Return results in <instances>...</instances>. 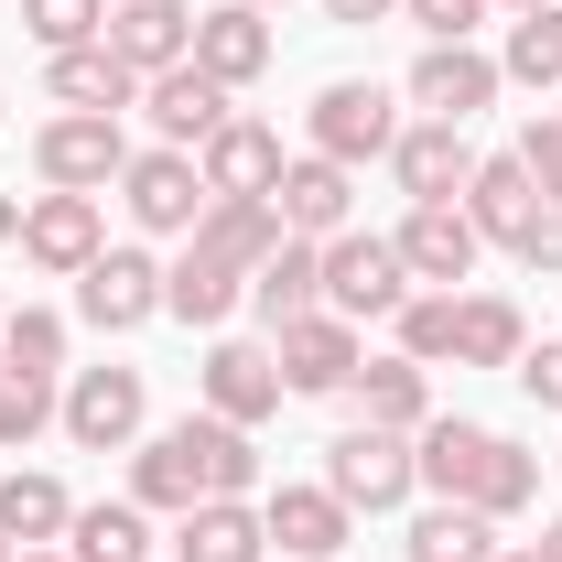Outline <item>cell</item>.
<instances>
[{
  "label": "cell",
  "mask_w": 562,
  "mask_h": 562,
  "mask_svg": "<svg viewBox=\"0 0 562 562\" xmlns=\"http://www.w3.org/2000/svg\"><path fill=\"white\" fill-rule=\"evenodd\" d=\"M412 562H497V519H476V508L443 497V508L412 530Z\"/></svg>",
  "instance_id": "obj_34"
},
{
  "label": "cell",
  "mask_w": 562,
  "mask_h": 562,
  "mask_svg": "<svg viewBox=\"0 0 562 562\" xmlns=\"http://www.w3.org/2000/svg\"><path fill=\"white\" fill-rule=\"evenodd\" d=\"M44 87H55L66 109H98V120H120V109L140 98V76L120 66L109 44H76V55H55V66H44Z\"/></svg>",
  "instance_id": "obj_26"
},
{
  "label": "cell",
  "mask_w": 562,
  "mask_h": 562,
  "mask_svg": "<svg viewBox=\"0 0 562 562\" xmlns=\"http://www.w3.org/2000/svg\"><path fill=\"white\" fill-rule=\"evenodd\" d=\"M541 562H562V519H552V530H541Z\"/></svg>",
  "instance_id": "obj_45"
},
{
  "label": "cell",
  "mask_w": 562,
  "mask_h": 562,
  "mask_svg": "<svg viewBox=\"0 0 562 562\" xmlns=\"http://www.w3.org/2000/svg\"><path fill=\"white\" fill-rule=\"evenodd\" d=\"M325 303H336L347 325L401 314V303H412V260H401V238H357V227H336V238H325Z\"/></svg>",
  "instance_id": "obj_1"
},
{
  "label": "cell",
  "mask_w": 562,
  "mask_h": 562,
  "mask_svg": "<svg viewBox=\"0 0 562 562\" xmlns=\"http://www.w3.org/2000/svg\"><path fill=\"white\" fill-rule=\"evenodd\" d=\"M184 443H195V476H206V497H249L260 487V454H249V432L238 422H184Z\"/></svg>",
  "instance_id": "obj_31"
},
{
  "label": "cell",
  "mask_w": 562,
  "mask_h": 562,
  "mask_svg": "<svg viewBox=\"0 0 562 562\" xmlns=\"http://www.w3.org/2000/svg\"><path fill=\"white\" fill-rule=\"evenodd\" d=\"M195 66H206L216 87H227V98H238V87H249V76L271 66V22H260V11H249V0H216V11H195Z\"/></svg>",
  "instance_id": "obj_15"
},
{
  "label": "cell",
  "mask_w": 562,
  "mask_h": 562,
  "mask_svg": "<svg viewBox=\"0 0 562 562\" xmlns=\"http://www.w3.org/2000/svg\"><path fill=\"white\" fill-rule=\"evenodd\" d=\"M44 422H55V390H44V379H22V368H0V454H11V443H33Z\"/></svg>",
  "instance_id": "obj_39"
},
{
  "label": "cell",
  "mask_w": 562,
  "mask_h": 562,
  "mask_svg": "<svg viewBox=\"0 0 562 562\" xmlns=\"http://www.w3.org/2000/svg\"><path fill=\"white\" fill-rule=\"evenodd\" d=\"M508 11H541V0H508Z\"/></svg>",
  "instance_id": "obj_48"
},
{
  "label": "cell",
  "mask_w": 562,
  "mask_h": 562,
  "mask_svg": "<svg viewBox=\"0 0 562 562\" xmlns=\"http://www.w3.org/2000/svg\"><path fill=\"white\" fill-rule=\"evenodd\" d=\"M76 497L55 476H0V541H22V552H44V541H66Z\"/></svg>",
  "instance_id": "obj_29"
},
{
  "label": "cell",
  "mask_w": 562,
  "mask_h": 562,
  "mask_svg": "<svg viewBox=\"0 0 562 562\" xmlns=\"http://www.w3.org/2000/svg\"><path fill=\"white\" fill-rule=\"evenodd\" d=\"M238 292H249V271H227L216 249L184 238V260L162 271V314H184V325H227V314H238Z\"/></svg>",
  "instance_id": "obj_25"
},
{
  "label": "cell",
  "mask_w": 562,
  "mask_h": 562,
  "mask_svg": "<svg viewBox=\"0 0 562 562\" xmlns=\"http://www.w3.org/2000/svg\"><path fill=\"white\" fill-rule=\"evenodd\" d=\"M497 562H541V541H530V552H497Z\"/></svg>",
  "instance_id": "obj_46"
},
{
  "label": "cell",
  "mask_w": 562,
  "mask_h": 562,
  "mask_svg": "<svg viewBox=\"0 0 562 562\" xmlns=\"http://www.w3.org/2000/svg\"><path fill=\"white\" fill-rule=\"evenodd\" d=\"M476 249H487V238H476L465 206H412V216H401V260H412V281H465Z\"/></svg>",
  "instance_id": "obj_22"
},
{
  "label": "cell",
  "mask_w": 562,
  "mask_h": 562,
  "mask_svg": "<svg viewBox=\"0 0 562 562\" xmlns=\"http://www.w3.org/2000/svg\"><path fill=\"white\" fill-rule=\"evenodd\" d=\"M0 238H22V206H11V195H0Z\"/></svg>",
  "instance_id": "obj_44"
},
{
  "label": "cell",
  "mask_w": 562,
  "mask_h": 562,
  "mask_svg": "<svg viewBox=\"0 0 562 562\" xmlns=\"http://www.w3.org/2000/svg\"><path fill=\"white\" fill-rule=\"evenodd\" d=\"M98 44L131 76H162V66L195 55V11H184V0H109V33H98Z\"/></svg>",
  "instance_id": "obj_9"
},
{
  "label": "cell",
  "mask_w": 562,
  "mask_h": 562,
  "mask_svg": "<svg viewBox=\"0 0 562 562\" xmlns=\"http://www.w3.org/2000/svg\"><path fill=\"white\" fill-rule=\"evenodd\" d=\"M271 206H281V227L292 238H336L347 227V162H325V151H303V162H281V184H271Z\"/></svg>",
  "instance_id": "obj_19"
},
{
  "label": "cell",
  "mask_w": 562,
  "mask_h": 562,
  "mask_svg": "<svg viewBox=\"0 0 562 562\" xmlns=\"http://www.w3.org/2000/svg\"><path fill=\"white\" fill-rule=\"evenodd\" d=\"M390 325H401V357H412V368H443V357H454V292H412Z\"/></svg>",
  "instance_id": "obj_37"
},
{
  "label": "cell",
  "mask_w": 562,
  "mask_h": 562,
  "mask_svg": "<svg viewBox=\"0 0 562 562\" xmlns=\"http://www.w3.org/2000/svg\"><path fill=\"white\" fill-rule=\"evenodd\" d=\"M76 562H140L151 552V530H140V497H109V508H76L66 519Z\"/></svg>",
  "instance_id": "obj_33"
},
{
  "label": "cell",
  "mask_w": 562,
  "mask_h": 562,
  "mask_svg": "<svg viewBox=\"0 0 562 562\" xmlns=\"http://www.w3.org/2000/svg\"><path fill=\"white\" fill-rule=\"evenodd\" d=\"M379 11H401V0H325V22H379Z\"/></svg>",
  "instance_id": "obj_43"
},
{
  "label": "cell",
  "mask_w": 562,
  "mask_h": 562,
  "mask_svg": "<svg viewBox=\"0 0 562 562\" xmlns=\"http://www.w3.org/2000/svg\"><path fill=\"white\" fill-rule=\"evenodd\" d=\"M347 519H357V508L336 487H281L271 508H260V530H271L292 562H336V552H347Z\"/></svg>",
  "instance_id": "obj_17"
},
{
  "label": "cell",
  "mask_w": 562,
  "mask_h": 562,
  "mask_svg": "<svg viewBox=\"0 0 562 562\" xmlns=\"http://www.w3.org/2000/svg\"><path fill=\"white\" fill-rule=\"evenodd\" d=\"M109 238H98V195H44V206H22V260L33 271H87Z\"/></svg>",
  "instance_id": "obj_16"
},
{
  "label": "cell",
  "mask_w": 562,
  "mask_h": 562,
  "mask_svg": "<svg viewBox=\"0 0 562 562\" xmlns=\"http://www.w3.org/2000/svg\"><path fill=\"white\" fill-rule=\"evenodd\" d=\"M22 22H33V44H44V55H76V44H98V33H109V0H22Z\"/></svg>",
  "instance_id": "obj_38"
},
{
  "label": "cell",
  "mask_w": 562,
  "mask_h": 562,
  "mask_svg": "<svg viewBox=\"0 0 562 562\" xmlns=\"http://www.w3.org/2000/svg\"><path fill=\"white\" fill-rule=\"evenodd\" d=\"M519 347H530L519 303H497V292H465L454 303V368H519Z\"/></svg>",
  "instance_id": "obj_28"
},
{
  "label": "cell",
  "mask_w": 562,
  "mask_h": 562,
  "mask_svg": "<svg viewBox=\"0 0 562 562\" xmlns=\"http://www.w3.org/2000/svg\"><path fill=\"white\" fill-rule=\"evenodd\" d=\"M260 552H271V530H260L249 497H195L184 530H173V562H260Z\"/></svg>",
  "instance_id": "obj_20"
},
{
  "label": "cell",
  "mask_w": 562,
  "mask_h": 562,
  "mask_svg": "<svg viewBox=\"0 0 562 562\" xmlns=\"http://www.w3.org/2000/svg\"><path fill=\"white\" fill-rule=\"evenodd\" d=\"M140 109H151V131L173 140V151H184V140L206 151V140L227 131V120H238V109H227V87H216V76L195 66V55H184V66H162V76H140Z\"/></svg>",
  "instance_id": "obj_7"
},
{
  "label": "cell",
  "mask_w": 562,
  "mask_h": 562,
  "mask_svg": "<svg viewBox=\"0 0 562 562\" xmlns=\"http://www.w3.org/2000/svg\"><path fill=\"white\" fill-rule=\"evenodd\" d=\"M401 11H412V22L432 33V44H465V33L487 22V0H401Z\"/></svg>",
  "instance_id": "obj_40"
},
{
  "label": "cell",
  "mask_w": 562,
  "mask_h": 562,
  "mask_svg": "<svg viewBox=\"0 0 562 562\" xmlns=\"http://www.w3.org/2000/svg\"><path fill=\"white\" fill-rule=\"evenodd\" d=\"M281 238H292V227H281L271 195H206V216H195V249H216L227 271H260Z\"/></svg>",
  "instance_id": "obj_18"
},
{
  "label": "cell",
  "mask_w": 562,
  "mask_h": 562,
  "mask_svg": "<svg viewBox=\"0 0 562 562\" xmlns=\"http://www.w3.org/2000/svg\"><path fill=\"white\" fill-rule=\"evenodd\" d=\"M314 151L325 162H379L390 140H401V120H390V87H368V76H336L325 98H314Z\"/></svg>",
  "instance_id": "obj_6"
},
{
  "label": "cell",
  "mask_w": 562,
  "mask_h": 562,
  "mask_svg": "<svg viewBox=\"0 0 562 562\" xmlns=\"http://www.w3.org/2000/svg\"><path fill=\"white\" fill-rule=\"evenodd\" d=\"M66 432L87 443V454H120L140 432V368H76L66 390Z\"/></svg>",
  "instance_id": "obj_12"
},
{
  "label": "cell",
  "mask_w": 562,
  "mask_h": 562,
  "mask_svg": "<svg viewBox=\"0 0 562 562\" xmlns=\"http://www.w3.org/2000/svg\"><path fill=\"white\" fill-rule=\"evenodd\" d=\"M195 173H206V195H271V184H281V131L227 120V131L195 151Z\"/></svg>",
  "instance_id": "obj_21"
},
{
  "label": "cell",
  "mask_w": 562,
  "mask_h": 562,
  "mask_svg": "<svg viewBox=\"0 0 562 562\" xmlns=\"http://www.w3.org/2000/svg\"><path fill=\"white\" fill-rule=\"evenodd\" d=\"M0 562H22V552H11V541H0Z\"/></svg>",
  "instance_id": "obj_49"
},
{
  "label": "cell",
  "mask_w": 562,
  "mask_h": 562,
  "mask_svg": "<svg viewBox=\"0 0 562 562\" xmlns=\"http://www.w3.org/2000/svg\"><path fill=\"white\" fill-rule=\"evenodd\" d=\"M487 443H497L487 422H422V432H412V476H422L432 497H454V508H465L476 465H487Z\"/></svg>",
  "instance_id": "obj_24"
},
{
  "label": "cell",
  "mask_w": 562,
  "mask_h": 562,
  "mask_svg": "<svg viewBox=\"0 0 562 562\" xmlns=\"http://www.w3.org/2000/svg\"><path fill=\"white\" fill-rule=\"evenodd\" d=\"M325 487L347 497V508H368V519L401 508V497L422 487V476H412V432H379V422L336 432V443H325Z\"/></svg>",
  "instance_id": "obj_2"
},
{
  "label": "cell",
  "mask_w": 562,
  "mask_h": 562,
  "mask_svg": "<svg viewBox=\"0 0 562 562\" xmlns=\"http://www.w3.org/2000/svg\"><path fill=\"white\" fill-rule=\"evenodd\" d=\"M131 497H140V508H173V519H184V508L206 497V476H195V443H184V422H173V432H151V443L131 454Z\"/></svg>",
  "instance_id": "obj_27"
},
{
  "label": "cell",
  "mask_w": 562,
  "mask_h": 562,
  "mask_svg": "<svg viewBox=\"0 0 562 562\" xmlns=\"http://www.w3.org/2000/svg\"><path fill=\"white\" fill-rule=\"evenodd\" d=\"M0 325H11V303H0Z\"/></svg>",
  "instance_id": "obj_51"
},
{
  "label": "cell",
  "mask_w": 562,
  "mask_h": 562,
  "mask_svg": "<svg viewBox=\"0 0 562 562\" xmlns=\"http://www.w3.org/2000/svg\"><path fill=\"white\" fill-rule=\"evenodd\" d=\"M357 401H368V422H379V432H422V422H432V390H422L412 357H379V368H357Z\"/></svg>",
  "instance_id": "obj_30"
},
{
  "label": "cell",
  "mask_w": 562,
  "mask_h": 562,
  "mask_svg": "<svg viewBox=\"0 0 562 562\" xmlns=\"http://www.w3.org/2000/svg\"><path fill=\"white\" fill-rule=\"evenodd\" d=\"M206 412L238 422V432H249V422H271V412H281V357H271V347H238V336L206 347Z\"/></svg>",
  "instance_id": "obj_13"
},
{
  "label": "cell",
  "mask_w": 562,
  "mask_h": 562,
  "mask_svg": "<svg viewBox=\"0 0 562 562\" xmlns=\"http://www.w3.org/2000/svg\"><path fill=\"white\" fill-rule=\"evenodd\" d=\"M0 368H22V379H55V368H66V314L22 303V314L0 325Z\"/></svg>",
  "instance_id": "obj_36"
},
{
  "label": "cell",
  "mask_w": 562,
  "mask_h": 562,
  "mask_svg": "<svg viewBox=\"0 0 562 562\" xmlns=\"http://www.w3.org/2000/svg\"><path fill=\"white\" fill-rule=\"evenodd\" d=\"M120 206H131L151 238H195V216H206V173H195V151H131Z\"/></svg>",
  "instance_id": "obj_4"
},
{
  "label": "cell",
  "mask_w": 562,
  "mask_h": 562,
  "mask_svg": "<svg viewBox=\"0 0 562 562\" xmlns=\"http://www.w3.org/2000/svg\"><path fill=\"white\" fill-rule=\"evenodd\" d=\"M33 162H44L55 195H98V184L131 173V140H120V120H98V109H66V120L33 131Z\"/></svg>",
  "instance_id": "obj_3"
},
{
  "label": "cell",
  "mask_w": 562,
  "mask_h": 562,
  "mask_svg": "<svg viewBox=\"0 0 562 562\" xmlns=\"http://www.w3.org/2000/svg\"><path fill=\"white\" fill-rule=\"evenodd\" d=\"M22 562H76V552H22Z\"/></svg>",
  "instance_id": "obj_47"
},
{
  "label": "cell",
  "mask_w": 562,
  "mask_h": 562,
  "mask_svg": "<svg viewBox=\"0 0 562 562\" xmlns=\"http://www.w3.org/2000/svg\"><path fill=\"white\" fill-rule=\"evenodd\" d=\"M519 390H530L541 412H562V347H519Z\"/></svg>",
  "instance_id": "obj_41"
},
{
  "label": "cell",
  "mask_w": 562,
  "mask_h": 562,
  "mask_svg": "<svg viewBox=\"0 0 562 562\" xmlns=\"http://www.w3.org/2000/svg\"><path fill=\"white\" fill-rule=\"evenodd\" d=\"M249 11H271V0H249Z\"/></svg>",
  "instance_id": "obj_50"
},
{
  "label": "cell",
  "mask_w": 562,
  "mask_h": 562,
  "mask_svg": "<svg viewBox=\"0 0 562 562\" xmlns=\"http://www.w3.org/2000/svg\"><path fill=\"white\" fill-rule=\"evenodd\" d=\"M454 206L476 216V238L519 249V238H530V216H541V184H530V162H519V151H497V162L465 173V195H454Z\"/></svg>",
  "instance_id": "obj_14"
},
{
  "label": "cell",
  "mask_w": 562,
  "mask_h": 562,
  "mask_svg": "<svg viewBox=\"0 0 562 562\" xmlns=\"http://www.w3.org/2000/svg\"><path fill=\"white\" fill-rule=\"evenodd\" d=\"M249 303L271 314V336H281V325H303V314L325 303V249H314V238H281L271 260L249 271Z\"/></svg>",
  "instance_id": "obj_23"
},
{
  "label": "cell",
  "mask_w": 562,
  "mask_h": 562,
  "mask_svg": "<svg viewBox=\"0 0 562 562\" xmlns=\"http://www.w3.org/2000/svg\"><path fill=\"white\" fill-rule=\"evenodd\" d=\"M271 357H281V390H314V401H325V390H357V368H368L347 314H303V325H281Z\"/></svg>",
  "instance_id": "obj_10"
},
{
  "label": "cell",
  "mask_w": 562,
  "mask_h": 562,
  "mask_svg": "<svg viewBox=\"0 0 562 562\" xmlns=\"http://www.w3.org/2000/svg\"><path fill=\"white\" fill-rule=\"evenodd\" d=\"M76 314L98 325V336H131L162 314V260H140V249H98L87 271H76Z\"/></svg>",
  "instance_id": "obj_5"
},
{
  "label": "cell",
  "mask_w": 562,
  "mask_h": 562,
  "mask_svg": "<svg viewBox=\"0 0 562 562\" xmlns=\"http://www.w3.org/2000/svg\"><path fill=\"white\" fill-rule=\"evenodd\" d=\"M497 76H519V87H562V0H541V11H519V22H508Z\"/></svg>",
  "instance_id": "obj_32"
},
{
  "label": "cell",
  "mask_w": 562,
  "mask_h": 562,
  "mask_svg": "<svg viewBox=\"0 0 562 562\" xmlns=\"http://www.w3.org/2000/svg\"><path fill=\"white\" fill-rule=\"evenodd\" d=\"M530 487H541V465H530V454L497 432L487 465H476V487H465V508H476V519H508V508H530Z\"/></svg>",
  "instance_id": "obj_35"
},
{
  "label": "cell",
  "mask_w": 562,
  "mask_h": 562,
  "mask_svg": "<svg viewBox=\"0 0 562 562\" xmlns=\"http://www.w3.org/2000/svg\"><path fill=\"white\" fill-rule=\"evenodd\" d=\"M390 173H401V195H412V206H454V195H465V173H476V151H465L454 120H422V131L390 140Z\"/></svg>",
  "instance_id": "obj_11"
},
{
  "label": "cell",
  "mask_w": 562,
  "mask_h": 562,
  "mask_svg": "<svg viewBox=\"0 0 562 562\" xmlns=\"http://www.w3.org/2000/svg\"><path fill=\"white\" fill-rule=\"evenodd\" d=\"M519 260H530V271H562V206H541V216H530V238H519Z\"/></svg>",
  "instance_id": "obj_42"
},
{
  "label": "cell",
  "mask_w": 562,
  "mask_h": 562,
  "mask_svg": "<svg viewBox=\"0 0 562 562\" xmlns=\"http://www.w3.org/2000/svg\"><path fill=\"white\" fill-rule=\"evenodd\" d=\"M497 87H508V76H497V55H476V44H422V66H412V109L465 131Z\"/></svg>",
  "instance_id": "obj_8"
}]
</instances>
